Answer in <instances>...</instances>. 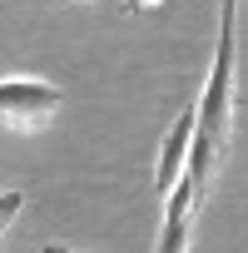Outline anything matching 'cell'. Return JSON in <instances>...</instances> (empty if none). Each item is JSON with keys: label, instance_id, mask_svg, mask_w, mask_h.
<instances>
[{"label": "cell", "instance_id": "cell-1", "mask_svg": "<svg viewBox=\"0 0 248 253\" xmlns=\"http://www.w3.org/2000/svg\"><path fill=\"white\" fill-rule=\"evenodd\" d=\"M233 15L238 0H223V25H218V50H213V75L204 84L199 99V134H194V154H189V184L199 194V204L208 199L213 169L228 154V134H233V75H238V40H233Z\"/></svg>", "mask_w": 248, "mask_h": 253}, {"label": "cell", "instance_id": "cell-2", "mask_svg": "<svg viewBox=\"0 0 248 253\" xmlns=\"http://www.w3.org/2000/svg\"><path fill=\"white\" fill-rule=\"evenodd\" d=\"M60 104H65V94L45 80H0V114H5L10 129H35Z\"/></svg>", "mask_w": 248, "mask_h": 253}, {"label": "cell", "instance_id": "cell-3", "mask_svg": "<svg viewBox=\"0 0 248 253\" xmlns=\"http://www.w3.org/2000/svg\"><path fill=\"white\" fill-rule=\"evenodd\" d=\"M194 134H199V109H184V114L174 119L164 149H159V169H154L159 199H169V194L179 189V179H184V169H189V154H194Z\"/></svg>", "mask_w": 248, "mask_h": 253}, {"label": "cell", "instance_id": "cell-4", "mask_svg": "<svg viewBox=\"0 0 248 253\" xmlns=\"http://www.w3.org/2000/svg\"><path fill=\"white\" fill-rule=\"evenodd\" d=\"M194 209H199V194H194V184H189V174H184V179H179V189L164 199V233H159V253H184V248H189Z\"/></svg>", "mask_w": 248, "mask_h": 253}, {"label": "cell", "instance_id": "cell-5", "mask_svg": "<svg viewBox=\"0 0 248 253\" xmlns=\"http://www.w3.org/2000/svg\"><path fill=\"white\" fill-rule=\"evenodd\" d=\"M20 204H25V194H15V189H10L5 199H0V228H10V218L20 213Z\"/></svg>", "mask_w": 248, "mask_h": 253}, {"label": "cell", "instance_id": "cell-6", "mask_svg": "<svg viewBox=\"0 0 248 253\" xmlns=\"http://www.w3.org/2000/svg\"><path fill=\"white\" fill-rule=\"evenodd\" d=\"M154 5H159V0H124V10H134V15L139 10H154Z\"/></svg>", "mask_w": 248, "mask_h": 253}, {"label": "cell", "instance_id": "cell-7", "mask_svg": "<svg viewBox=\"0 0 248 253\" xmlns=\"http://www.w3.org/2000/svg\"><path fill=\"white\" fill-rule=\"evenodd\" d=\"M45 253H70V248L65 243H45Z\"/></svg>", "mask_w": 248, "mask_h": 253}]
</instances>
